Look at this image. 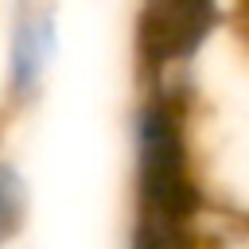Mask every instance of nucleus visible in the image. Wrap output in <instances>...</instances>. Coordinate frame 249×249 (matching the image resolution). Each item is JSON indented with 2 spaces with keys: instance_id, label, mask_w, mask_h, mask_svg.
I'll use <instances>...</instances> for the list:
<instances>
[{
  "instance_id": "f257e3e1",
  "label": "nucleus",
  "mask_w": 249,
  "mask_h": 249,
  "mask_svg": "<svg viewBox=\"0 0 249 249\" xmlns=\"http://www.w3.org/2000/svg\"><path fill=\"white\" fill-rule=\"evenodd\" d=\"M58 54V12L51 0H19L8 35V93L12 101H31Z\"/></svg>"
},
{
  "instance_id": "f03ea898",
  "label": "nucleus",
  "mask_w": 249,
  "mask_h": 249,
  "mask_svg": "<svg viewBox=\"0 0 249 249\" xmlns=\"http://www.w3.org/2000/svg\"><path fill=\"white\" fill-rule=\"evenodd\" d=\"M27 214V183L12 160H0V245L12 241Z\"/></svg>"
}]
</instances>
